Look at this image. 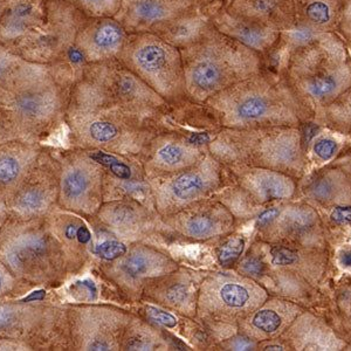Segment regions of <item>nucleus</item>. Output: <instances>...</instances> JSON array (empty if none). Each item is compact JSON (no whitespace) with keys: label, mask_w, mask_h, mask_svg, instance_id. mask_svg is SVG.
I'll return each instance as SVG.
<instances>
[{"label":"nucleus","mask_w":351,"mask_h":351,"mask_svg":"<svg viewBox=\"0 0 351 351\" xmlns=\"http://www.w3.org/2000/svg\"><path fill=\"white\" fill-rule=\"evenodd\" d=\"M82 73L66 61L39 64L23 59L0 86V112L21 140L41 143L64 123L73 87Z\"/></svg>","instance_id":"1"},{"label":"nucleus","mask_w":351,"mask_h":351,"mask_svg":"<svg viewBox=\"0 0 351 351\" xmlns=\"http://www.w3.org/2000/svg\"><path fill=\"white\" fill-rule=\"evenodd\" d=\"M223 127L232 129L293 127L302 104L281 73L263 72L223 89L204 102Z\"/></svg>","instance_id":"2"},{"label":"nucleus","mask_w":351,"mask_h":351,"mask_svg":"<svg viewBox=\"0 0 351 351\" xmlns=\"http://www.w3.org/2000/svg\"><path fill=\"white\" fill-rule=\"evenodd\" d=\"M300 104L326 107L351 87V56L339 33L314 36L276 66Z\"/></svg>","instance_id":"3"},{"label":"nucleus","mask_w":351,"mask_h":351,"mask_svg":"<svg viewBox=\"0 0 351 351\" xmlns=\"http://www.w3.org/2000/svg\"><path fill=\"white\" fill-rule=\"evenodd\" d=\"M180 53L188 97L202 104L265 68L263 54L225 36L213 25Z\"/></svg>","instance_id":"4"},{"label":"nucleus","mask_w":351,"mask_h":351,"mask_svg":"<svg viewBox=\"0 0 351 351\" xmlns=\"http://www.w3.org/2000/svg\"><path fill=\"white\" fill-rule=\"evenodd\" d=\"M152 121L96 99L76 82L64 123L77 148L110 152L136 148L148 138V125Z\"/></svg>","instance_id":"5"},{"label":"nucleus","mask_w":351,"mask_h":351,"mask_svg":"<svg viewBox=\"0 0 351 351\" xmlns=\"http://www.w3.org/2000/svg\"><path fill=\"white\" fill-rule=\"evenodd\" d=\"M0 260L24 284H47L60 268L62 253L58 240L41 218L8 219L0 228Z\"/></svg>","instance_id":"6"},{"label":"nucleus","mask_w":351,"mask_h":351,"mask_svg":"<svg viewBox=\"0 0 351 351\" xmlns=\"http://www.w3.org/2000/svg\"><path fill=\"white\" fill-rule=\"evenodd\" d=\"M117 59L168 104L189 99L180 49L155 33H129Z\"/></svg>","instance_id":"7"},{"label":"nucleus","mask_w":351,"mask_h":351,"mask_svg":"<svg viewBox=\"0 0 351 351\" xmlns=\"http://www.w3.org/2000/svg\"><path fill=\"white\" fill-rule=\"evenodd\" d=\"M77 84L96 99L149 120L157 119L168 106L119 59L86 64Z\"/></svg>","instance_id":"8"},{"label":"nucleus","mask_w":351,"mask_h":351,"mask_svg":"<svg viewBox=\"0 0 351 351\" xmlns=\"http://www.w3.org/2000/svg\"><path fill=\"white\" fill-rule=\"evenodd\" d=\"M86 16L64 0L46 1V19L32 36L13 49L23 59L39 64H87L76 47V36Z\"/></svg>","instance_id":"9"},{"label":"nucleus","mask_w":351,"mask_h":351,"mask_svg":"<svg viewBox=\"0 0 351 351\" xmlns=\"http://www.w3.org/2000/svg\"><path fill=\"white\" fill-rule=\"evenodd\" d=\"M347 0H294L295 24L281 33L276 46L278 64L289 53L314 36L339 33Z\"/></svg>","instance_id":"10"},{"label":"nucleus","mask_w":351,"mask_h":351,"mask_svg":"<svg viewBox=\"0 0 351 351\" xmlns=\"http://www.w3.org/2000/svg\"><path fill=\"white\" fill-rule=\"evenodd\" d=\"M97 165L86 149L67 156L59 183V199L62 206L74 211H92L100 180Z\"/></svg>","instance_id":"11"},{"label":"nucleus","mask_w":351,"mask_h":351,"mask_svg":"<svg viewBox=\"0 0 351 351\" xmlns=\"http://www.w3.org/2000/svg\"><path fill=\"white\" fill-rule=\"evenodd\" d=\"M51 160V155L43 150L36 167L8 200L10 219L27 221L43 218L49 212L56 193L54 183L47 172Z\"/></svg>","instance_id":"12"},{"label":"nucleus","mask_w":351,"mask_h":351,"mask_svg":"<svg viewBox=\"0 0 351 351\" xmlns=\"http://www.w3.org/2000/svg\"><path fill=\"white\" fill-rule=\"evenodd\" d=\"M128 31L115 16L84 18L76 36V47L87 64L117 59Z\"/></svg>","instance_id":"13"},{"label":"nucleus","mask_w":351,"mask_h":351,"mask_svg":"<svg viewBox=\"0 0 351 351\" xmlns=\"http://www.w3.org/2000/svg\"><path fill=\"white\" fill-rule=\"evenodd\" d=\"M208 1L210 0H122L115 18L128 33L149 32L156 24Z\"/></svg>","instance_id":"14"},{"label":"nucleus","mask_w":351,"mask_h":351,"mask_svg":"<svg viewBox=\"0 0 351 351\" xmlns=\"http://www.w3.org/2000/svg\"><path fill=\"white\" fill-rule=\"evenodd\" d=\"M223 5V0H210L205 4L188 10L152 26L149 32L178 49L189 47L199 40L212 25V16Z\"/></svg>","instance_id":"15"},{"label":"nucleus","mask_w":351,"mask_h":351,"mask_svg":"<svg viewBox=\"0 0 351 351\" xmlns=\"http://www.w3.org/2000/svg\"><path fill=\"white\" fill-rule=\"evenodd\" d=\"M47 0H6L0 16V44L13 51L46 19Z\"/></svg>","instance_id":"16"},{"label":"nucleus","mask_w":351,"mask_h":351,"mask_svg":"<svg viewBox=\"0 0 351 351\" xmlns=\"http://www.w3.org/2000/svg\"><path fill=\"white\" fill-rule=\"evenodd\" d=\"M44 147L16 140L0 145V197L8 202L36 167Z\"/></svg>","instance_id":"17"},{"label":"nucleus","mask_w":351,"mask_h":351,"mask_svg":"<svg viewBox=\"0 0 351 351\" xmlns=\"http://www.w3.org/2000/svg\"><path fill=\"white\" fill-rule=\"evenodd\" d=\"M47 319V311L36 304L1 301L0 302V339H16L32 348L40 339ZM33 349V348H32Z\"/></svg>","instance_id":"18"},{"label":"nucleus","mask_w":351,"mask_h":351,"mask_svg":"<svg viewBox=\"0 0 351 351\" xmlns=\"http://www.w3.org/2000/svg\"><path fill=\"white\" fill-rule=\"evenodd\" d=\"M212 25L225 36L263 56L276 49L281 36L279 31L228 12L223 5L212 16Z\"/></svg>","instance_id":"19"},{"label":"nucleus","mask_w":351,"mask_h":351,"mask_svg":"<svg viewBox=\"0 0 351 351\" xmlns=\"http://www.w3.org/2000/svg\"><path fill=\"white\" fill-rule=\"evenodd\" d=\"M228 12L258 24L287 32L295 24L294 0H223Z\"/></svg>","instance_id":"20"},{"label":"nucleus","mask_w":351,"mask_h":351,"mask_svg":"<svg viewBox=\"0 0 351 351\" xmlns=\"http://www.w3.org/2000/svg\"><path fill=\"white\" fill-rule=\"evenodd\" d=\"M75 339L81 350H114L115 341L107 324V311L81 308L76 311Z\"/></svg>","instance_id":"21"},{"label":"nucleus","mask_w":351,"mask_h":351,"mask_svg":"<svg viewBox=\"0 0 351 351\" xmlns=\"http://www.w3.org/2000/svg\"><path fill=\"white\" fill-rule=\"evenodd\" d=\"M155 150L156 160L167 167H177L193 160L198 152L196 147L184 138H162Z\"/></svg>","instance_id":"22"},{"label":"nucleus","mask_w":351,"mask_h":351,"mask_svg":"<svg viewBox=\"0 0 351 351\" xmlns=\"http://www.w3.org/2000/svg\"><path fill=\"white\" fill-rule=\"evenodd\" d=\"M252 185L254 191L263 199H281L291 196L293 192V184L282 176L265 172L253 177Z\"/></svg>","instance_id":"23"},{"label":"nucleus","mask_w":351,"mask_h":351,"mask_svg":"<svg viewBox=\"0 0 351 351\" xmlns=\"http://www.w3.org/2000/svg\"><path fill=\"white\" fill-rule=\"evenodd\" d=\"M80 11L86 18L115 16L120 11L122 0H64Z\"/></svg>","instance_id":"24"},{"label":"nucleus","mask_w":351,"mask_h":351,"mask_svg":"<svg viewBox=\"0 0 351 351\" xmlns=\"http://www.w3.org/2000/svg\"><path fill=\"white\" fill-rule=\"evenodd\" d=\"M205 189V180L198 173H185L176 178L171 184V193L180 200L191 199Z\"/></svg>","instance_id":"25"},{"label":"nucleus","mask_w":351,"mask_h":351,"mask_svg":"<svg viewBox=\"0 0 351 351\" xmlns=\"http://www.w3.org/2000/svg\"><path fill=\"white\" fill-rule=\"evenodd\" d=\"M223 306L231 309H241L251 301V289L240 282H226L218 291Z\"/></svg>","instance_id":"26"},{"label":"nucleus","mask_w":351,"mask_h":351,"mask_svg":"<svg viewBox=\"0 0 351 351\" xmlns=\"http://www.w3.org/2000/svg\"><path fill=\"white\" fill-rule=\"evenodd\" d=\"M86 150L93 160L104 168L108 169L109 171H112V175H115L117 178L120 180L130 178L132 176L130 167L112 152L108 150H102V149H86Z\"/></svg>","instance_id":"27"},{"label":"nucleus","mask_w":351,"mask_h":351,"mask_svg":"<svg viewBox=\"0 0 351 351\" xmlns=\"http://www.w3.org/2000/svg\"><path fill=\"white\" fill-rule=\"evenodd\" d=\"M155 261L152 256L144 252H136L132 256H127L121 263V271L124 276L130 279H138L141 276H147L149 271L154 269Z\"/></svg>","instance_id":"28"},{"label":"nucleus","mask_w":351,"mask_h":351,"mask_svg":"<svg viewBox=\"0 0 351 351\" xmlns=\"http://www.w3.org/2000/svg\"><path fill=\"white\" fill-rule=\"evenodd\" d=\"M328 115L339 127L351 128V87L327 106Z\"/></svg>","instance_id":"29"},{"label":"nucleus","mask_w":351,"mask_h":351,"mask_svg":"<svg viewBox=\"0 0 351 351\" xmlns=\"http://www.w3.org/2000/svg\"><path fill=\"white\" fill-rule=\"evenodd\" d=\"M28 285L18 279L8 266L0 260V302L11 296H18L26 291Z\"/></svg>","instance_id":"30"},{"label":"nucleus","mask_w":351,"mask_h":351,"mask_svg":"<svg viewBox=\"0 0 351 351\" xmlns=\"http://www.w3.org/2000/svg\"><path fill=\"white\" fill-rule=\"evenodd\" d=\"M315 219L314 212L311 210L296 208L287 213L284 218L285 226L291 232H302L313 225Z\"/></svg>","instance_id":"31"},{"label":"nucleus","mask_w":351,"mask_h":351,"mask_svg":"<svg viewBox=\"0 0 351 351\" xmlns=\"http://www.w3.org/2000/svg\"><path fill=\"white\" fill-rule=\"evenodd\" d=\"M252 324L258 330L271 334V332H274L281 327L282 317L276 311H271V309H263V311L256 313L253 319H252Z\"/></svg>","instance_id":"32"},{"label":"nucleus","mask_w":351,"mask_h":351,"mask_svg":"<svg viewBox=\"0 0 351 351\" xmlns=\"http://www.w3.org/2000/svg\"><path fill=\"white\" fill-rule=\"evenodd\" d=\"M216 223L208 217H193L186 223V232L193 238H206L213 234Z\"/></svg>","instance_id":"33"},{"label":"nucleus","mask_w":351,"mask_h":351,"mask_svg":"<svg viewBox=\"0 0 351 351\" xmlns=\"http://www.w3.org/2000/svg\"><path fill=\"white\" fill-rule=\"evenodd\" d=\"M23 58L11 51L4 45L0 44V86L4 84L8 76L14 71V68L21 64Z\"/></svg>","instance_id":"34"},{"label":"nucleus","mask_w":351,"mask_h":351,"mask_svg":"<svg viewBox=\"0 0 351 351\" xmlns=\"http://www.w3.org/2000/svg\"><path fill=\"white\" fill-rule=\"evenodd\" d=\"M127 247L124 243L116 240H106L93 248V253L101 259L112 261L125 254Z\"/></svg>","instance_id":"35"},{"label":"nucleus","mask_w":351,"mask_h":351,"mask_svg":"<svg viewBox=\"0 0 351 351\" xmlns=\"http://www.w3.org/2000/svg\"><path fill=\"white\" fill-rule=\"evenodd\" d=\"M245 246L243 238H233L223 245L219 252V263L223 266H228L236 263L237 259L241 256Z\"/></svg>","instance_id":"36"},{"label":"nucleus","mask_w":351,"mask_h":351,"mask_svg":"<svg viewBox=\"0 0 351 351\" xmlns=\"http://www.w3.org/2000/svg\"><path fill=\"white\" fill-rule=\"evenodd\" d=\"M335 180L330 177H324L313 185L311 195L317 200H330L335 195Z\"/></svg>","instance_id":"37"},{"label":"nucleus","mask_w":351,"mask_h":351,"mask_svg":"<svg viewBox=\"0 0 351 351\" xmlns=\"http://www.w3.org/2000/svg\"><path fill=\"white\" fill-rule=\"evenodd\" d=\"M271 263L276 266H288L298 261V253L291 248L276 246L271 251Z\"/></svg>","instance_id":"38"},{"label":"nucleus","mask_w":351,"mask_h":351,"mask_svg":"<svg viewBox=\"0 0 351 351\" xmlns=\"http://www.w3.org/2000/svg\"><path fill=\"white\" fill-rule=\"evenodd\" d=\"M104 217L109 223H112L115 226H122V225H128L129 221H132L135 218V215L130 208L120 206L107 212Z\"/></svg>","instance_id":"39"},{"label":"nucleus","mask_w":351,"mask_h":351,"mask_svg":"<svg viewBox=\"0 0 351 351\" xmlns=\"http://www.w3.org/2000/svg\"><path fill=\"white\" fill-rule=\"evenodd\" d=\"M337 150V144L335 141L330 138H319L314 144V152L321 160H330L332 156L335 155Z\"/></svg>","instance_id":"40"},{"label":"nucleus","mask_w":351,"mask_h":351,"mask_svg":"<svg viewBox=\"0 0 351 351\" xmlns=\"http://www.w3.org/2000/svg\"><path fill=\"white\" fill-rule=\"evenodd\" d=\"M21 140V136L16 132L12 123L8 117L0 112V145L11 141Z\"/></svg>","instance_id":"41"},{"label":"nucleus","mask_w":351,"mask_h":351,"mask_svg":"<svg viewBox=\"0 0 351 351\" xmlns=\"http://www.w3.org/2000/svg\"><path fill=\"white\" fill-rule=\"evenodd\" d=\"M339 34L347 44L348 47L351 48V0H347V4L344 8L343 16L339 25Z\"/></svg>","instance_id":"42"},{"label":"nucleus","mask_w":351,"mask_h":351,"mask_svg":"<svg viewBox=\"0 0 351 351\" xmlns=\"http://www.w3.org/2000/svg\"><path fill=\"white\" fill-rule=\"evenodd\" d=\"M147 314L150 319H154L157 324H162L164 327L173 328L177 324L175 316L169 314L167 311H160L157 308H147Z\"/></svg>","instance_id":"43"},{"label":"nucleus","mask_w":351,"mask_h":351,"mask_svg":"<svg viewBox=\"0 0 351 351\" xmlns=\"http://www.w3.org/2000/svg\"><path fill=\"white\" fill-rule=\"evenodd\" d=\"M241 269L252 276H260L265 271V265L256 256H248L241 263Z\"/></svg>","instance_id":"44"},{"label":"nucleus","mask_w":351,"mask_h":351,"mask_svg":"<svg viewBox=\"0 0 351 351\" xmlns=\"http://www.w3.org/2000/svg\"><path fill=\"white\" fill-rule=\"evenodd\" d=\"M81 221L79 220H71L68 223H64V228H61L60 233L61 236L64 237V239L69 243L73 241H77V233H79V228L81 226Z\"/></svg>","instance_id":"45"},{"label":"nucleus","mask_w":351,"mask_h":351,"mask_svg":"<svg viewBox=\"0 0 351 351\" xmlns=\"http://www.w3.org/2000/svg\"><path fill=\"white\" fill-rule=\"evenodd\" d=\"M128 350H152L154 343L150 339L142 336H136L134 339L128 341V343L125 346Z\"/></svg>","instance_id":"46"},{"label":"nucleus","mask_w":351,"mask_h":351,"mask_svg":"<svg viewBox=\"0 0 351 351\" xmlns=\"http://www.w3.org/2000/svg\"><path fill=\"white\" fill-rule=\"evenodd\" d=\"M0 350H32V348L16 339H0Z\"/></svg>","instance_id":"47"},{"label":"nucleus","mask_w":351,"mask_h":351,"mask_svg":"<svg viewBox=\"0 0 351 351\" xmlns=\"http://www.w3.org/2000/svg\"><path fill=\"white\" fill-rule=\"evenodd\" d=\"M331 218L337 223H348L351 221V208H337L332 212Z\"/></svg>","instance_id":"48"},{"label":"nucleus","mask_w":351,"mask_h":351,"mask_svg":"<svg viewBox=\"0 0 351 351\" xmlns=\"http://www.w3.org/2000/svg\"><path fill=\"white\" fill-rule=\"evenodd\" d=\"M279 213L280 212L278 208H271V210L263 212V215L259 217V219H258V225L265 226V225L271 223L273 220L276 219V217L279 216Z\"/></svg>","instance_id":"49"},{"label":"nucleus","mask_w":351,"mask_h":351,"mask_svg":"<svg viewBox=\"0 0 351 351\" xmlns=\"http://www.w3.org/2000/svg\"><path fill=\"white\" fill-rule=\"evenodd\" d=\"M231 347L233 350H251L254 347V344L252 343L250 339L239 337L232 342Z\"/></svg>","instance_id":"50"},{"label":"nucleus","mask_w":351,"mask_h":351,"mask_svg":"<svg viewBox=\"0 0 351 351\" xmlns=\"http://www.w3.org/2000/svg\"><path fill=\"white\" fill-rule=\"evenodd\" d=\"M168 298L173 304L180 302V301H183L184 298H185V289H184V287H182V286L171 288V289L169 291Z\"/></svg>","instance_id":"51"},{"label":"nucleus","mask_w":351,"mask_h":351,"mask_svg":"<svg viewBox=\"0 0 351 351\" xmlns=\"http://www.w3.org/2000/svg\"><path fill=\"white\" fill-rule=\"evenodd\" d=\"M10 219V210H8V202L0 197V228L4 226Z\"/></svg>","instance_id":"52"},{"label":"nucleus","mask_w":351,"mask_h":351,"mask_svg":"<svg viewBox=\"0 0 351 351\" xmlns=\"http://www.w3.org/2000/svg\"><path fill=\"white\" fill-rule=\"evenodd\" d=\"M341 263L344 265L346 267H351V252H346L342 258H341Z\"/></svg>","instance_id":"53"},{"label":"nucleus","mask_w":351,"mask_h":351,"mask_svg":"<svg viewBox=\"0 0 351 351\" xmlns=\"http://www.w3.org/2000/svg\"><path fill=\"white\" fill-rule=\"evenodd\" d=\"M263 350H284V348L280 347V346H268Z\"/></svg>","instance_id":"54"},{"label":"nucleus","mask_w":351,"mask_h":351,"mask_svg":"<svg viewBox=\"0 0 351 351\" xmlns=\"http://www.w3.org/2000/svg\"><path fill=\"white\" fill-rule=\"evenodd\" d=\"M5 1H6V0H5ZM5 1H0V16H1V13H3V10H4Z\"/></svg>","instance_id":"55"},{"label":"nucleus","mask_w":351,"mask_h":351,"mask_svg":"<svg viewBox=\"0 0 351 351\" xmlns=\"http://www.w3.org/2000/svg\"><path fill=\"white\" fill-rule=\"evenodd\" d=\"M0 1H5V0H0Z\"/></svg>","instance_id":"56"}]
</instances>
